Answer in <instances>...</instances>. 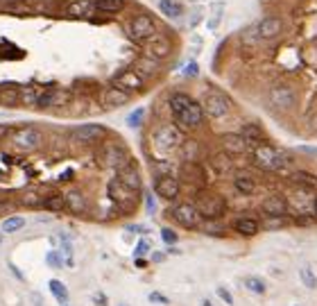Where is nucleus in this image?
<instances>
[{"mask_svg": "<svg viewBox=\"0 0 317 306\" xmlns=\"http://www.w3.org/2000/svg\"><path fill=\"white\" fill-rule=\"evenodd\" d=\"M179 152H181V159H184V161H197V157H199V143L193 141V138H190V141H186V138H184Z\"/></svg>", "mask_w": 317, "mask_h": 306, "instance_id": "nucleus-34", "label": "nucleus"}, {"mask_svg": "<svg viewBox=\"0 0 317 306\" xmlns=\"http://www.w3.org/2000/svg\"><path fill=\"white\" fill-rule=\"evenodd\" d=\"M233 188L240 193V195H254V193L258 191V182L254 179V175L245 173V170H240V173H235L233 177Z\"/></svg>", "mask_w": 317, "mask_h": 306, "instance_id": "nucleus-24", "label": "nucleus"}, {"mask_svg": "<svg viewBox=\"0 0 317 306\" xmlns=\"http://www.w3.org/2000/svg\"><path fill=\"white\" fill-rule=\"evenodd\" d=\"M152 143L161 155H170L172 150H179L181 147V143H184V134H181V129L177 127V125L163 123L152 132Z\"/></svg>", "mask_w": 317, "mask_h": 306, "instance_id": "nucleus-2", "label": "nucleus"}, {"mask_svg": "<svg viewBox=\"0 0 317 306\" xmlns=\"http://www.w3.org/2000/svg\"><path fill=\"white\" fill-rule=\"evenodd\" d=\"M39 93L34 87H25L21 89V105L23 107H36V100H39Z\"/></svg>", "mask_w": 317, "mask_h": 306, "instance_id": "nucleus-39", "label": "nucleus"}, {"mask_svg": "<svg viewBox=\"0 0 317 306\" xmlns=\"http://www.w3.org/2000/svg\"><path fill=\"white\" fill-rule=\"evenodd\" d=\"M14 209H16L14 200H0V215H9Z\"/></svg>", "mask_w": 317, "mask_h": 306, "instance_id": "nucleus-46", "label": "nucleus"}, {"mask_svg": "<svg viewBox=\"0 0 317 306\" xmlns=\"http://www.w3.org/2000/svg\"><path fill=\"white\" fill-rule=\"evenodd\" d=\"M217 297H220V299L224 301L226 306H233V295H231V292L226 290V288H222V286L217 288Z\"/></svg>", "mask_w": 317, "mask_h": 306, "instance_id": "nucleus-45", "label": "nucleus"}, {"mask_svg": "<svg viewBox=\"0 0 317 306\" xmlns=\"http://www.w3.org/2000/svg\"><path fill=\"white\" fill-rule=\"evenodd\" d=\"M52 96H54V89L41 91L39 100H36V107H39V109H52Z\"/></svg>", "mask_w": 317, "mask_h": 306, "instance_id": "nucleus-43", "label": "nucleus"}, {"mask_svg": "<svg viewBox=\"0 0 317 306\" xmlns=\"http://www.w3.org/2000/svg\"><path fill=\"white\" fill-rule=\"evenodd\" d=\"M281 30H283V21L276 19V16H270V19L258 21L256 25L247 28L243 32V41L247 43H258V41H270V39L279 37Z\"/></svg>", "mask_w": 317, "mask_h": 306, "instance_id": "nucleus-4", "label": "nucleus"}, {"mask_svg": "<svg viewBox=\"0 0 317 306\" xmlns=\"http://www.w3.org/2000/svg\"><path fill=\"white\" fill-rule=\"evenodd\" d=\"M100 161L104 168H122L125 164H129V152L125 150L122 143H107L100 152Z\"/></svg>", "mask_w": 317, "mask_h": 306, "instance_id": "nucleus-11", "label": "nucleus"}, {"mask_svg": "<svg viewBox=\"0 0 317 306\" xmlns=\"http://www.w3.org/2000/svg\"><path fill=\"white\" fill-rule=\"evenodd\" d=\"M193 102V98L188 96V93H172L170 96V100H168V105H170V111H172V116L177 114V111H181L186 105H190Z\"/></svg>", "mask_w": 317, "mask_h": 306, "instance_id": "nucleus-36", "label": "nucleus"}, {"mask_svg": "<svg viewBox=\"0 0 317 306\" xmlns=\"http://www.w3.org/2000/svg\"><path fill=\"white\" fill-rule=\"evenodd\" d=\"M131 68H134L143 80H149V78H156V75L161 73V61L149 57V55H145V57H138Z\"/></svg>", "mask_w": 317, "mask_h": 306, "instance_id": "nucleus-22", "label": "nucleus"}, {"mask_svg": "<svg viewBox=\"0 0 317 306\" xmlns=\"http://www.w3.org/2000/svg\"><path fill=\"white\" fill-rule=\"evenodd\" d=\"M149 301H158V304H170V301H168V297L166 295H161V292H149Z\"/></svg>", "mask_w": 317, "mask_h": 306, "instance_id": "nucleus-50", "label": "nucleus"}, {"mask_svg": "<svg viewBox=\"0 0 317 306\" xmlns=\"http://www.w3.org/2000/svg\"><path fill=\"white\" fill-rule=\"evenodd\" d=\"M0 105L3 107L21 105V89L14 87V84H5V87H0Z\"/></svg>", "mask_w": 317, "mask_h": 306, "instance_id": "nucleus-30", "label": "nucleus"}, {"mask_svg": "<svg viewBox=\"0 0 317 306\" xmlns=\"http://www.w3.org/2000/svg\"><path fill=\"white\" fill-rule=\"evenodd\" d=\"M310 206H312V215H315V218H317V195L312 197V204H310Z\"/></svg>", "mask_w": 317, "mask_h": 306, "instance_id": "nucleus-55", "label": "nucleus"}, {"mask_svg": "<svg viewBox=\"0 0 317 306\" xmlns=\"http://www.w3.org/2000/svg\"><path fill=\"white\" fill-rule=\"evenodd\" d=\"M116 177L120 179L122 186H127L129 191H134V193H138L140 188H143V179H140V173L136 170V166H131V164H125L122 168H118V175H116Z\"/></svg>", "mask_w": 317, "mask_h": 306, "instance_id": "nucleus-21", "label": "nucleus"}, {"mask_svg": "<svg viewBox=\"0 0 317 306\" xmlns=\"http://www.w3.org/2000/svg\"><path fill=\"white\" fill-rule=\"evenodd\" d=\"M50 292H52L54 299L61 301V304H66V301H68V288L63 286L59 279H52V281H50Z\"/></svg>", "mask_w": 317, "mask_h": 306, "instance_id": "nucleus-40", "label": "nucleus"}, {"mask_svg": "<svg viewBox=\"0 0 317 306\" xmlns=\"http://www.w3.org/2000/svg\"><path fill=\"white\" fill-rule=\"evenodd\" d=\"M5 12L14 16H27V14H36V5L34 0H7V5H5Z\"/></svg>", "mask_w": 317, "mask_h": 306, "instance_id": "nucleus-26", "label": "nucleus"}, {"mask_svg": "<svg viewBox=\"0 0 317 306\" xmlns=\"http://www.w3.org/2000/svg\"><path fill=\"white\" fill-rule=\"evenodd\" d=\"M231 229H233L235 234H240V236H256L258 232H261V222H258L256 218H252V215H238V218L231 222Z\"/></svg>", "mask_w": 317, "mask_h": 306, "instance_id": "nucleus-23", "label": "nucleus"}, {"mask_svg": "<svg viewBox=\"0 0 317 306\" xmlns=\"http://www.w3.org/2000/svg\"><path fill=\"white\" fill-rule=\"evenodd\" d=\"M202 306H211V301H208V299H206V301H202Z\"/></svg>", "mask_w": 317, "mask_h": 306, "instance_id": "nucleus-56", "label": "nucleus"}, {"mask_svg": "<svg viewBox=\"0 0 317 306\" xmlns=\"http://www.w3.org/2000/svg\"><path fill=\"white\" fill-rule=\"evenodd\" d=\"M23 227H25V220L18 218V215H9V218L3 222L5 234H14V232H18V229H23Z\"/></svg>", "mask_w": 317, "mask_h": 306, "instance_id": "nucleus-41", "label": "nucleus"}, {"mask_svg": "<svg viewBox=\"0 0 317 306\" xmlns=\"http://www.w3.org/2000/svg\"><path fill=\"white\" fill-rule=\"evenodd\" d=\"M179 191H181V182L179 177H175V175H158L156 179H154V193H156L158 197H163V200H177L179 197Z\"/></svg>", "mask_w": 317, "mask_h": 306, "instance_id": "nucleus-15", "label": "nucleus"}, {"mask_svg": "<svg viewBox=\"0 0 317 306\" xmlns=\"http://www.w3.org/2000/svg\"><path fill=\"white\" fill-rule=\"evenodd\" d=\"M170 218L175 220L177 224H181V227L186 229H199L202 227V213L197 211V206L190 204V202H179V204H175L170 211Z\"/></svg>", "mask_w": 317, "mask_h": 306, "instance_id": "nucleus-7", "label": "nucleus"}, {"mask_svg": "<svg viewBox=\"0 0 317 306\" xmlns=\"http://www.w3.org/2000/svg\"><path fill=\"white\" fill-rule=\"evenodd\" d=\"M267 102H270V107H274V109H279V111H290L294 105H297V91H294V87H290V84L279 82L267 91Z\"/></svg>", "mask_w": 317, "mask_h": 306, "instance_id": "nucleus-6", "label": "nucleus"}, {"mask_svg": "<svg viewBox=\"0 0 317 306\" xmlns=\"http://www.w3.org/2000/svg\"><path fill=\"white\" fill-rule=\"evenodd\" d=\"M43 136L36 127H18L12 132V145L18 147V150H25V152H32L41 145Z\"/></svg>", "mask_w": 317, "mask_h": 306, "instance_id": "nucleus-12", "label": "nucleus"}, {"mask_svg": "<svg viewBox=\"0 0 317 306\" xmlns=\"http://www.w3.org/2000/svg\"><path fill=\"white\" fill-rule=\"evenodd\" d=\"M63 197H66V209L70 211V213L82 215L89 211V202H86V197L82 191H68Z\"/></svg>", "mask_w": 317, "mask_h": 306, "instance_id": "nucleus-25", "label": "nucleus"}, {"mask_svg": "<svg viewBox=\"0 0 317 306\" xmlns=\"http://www.w3.org/2000/svg\"><path fill=\"white\" fill-rule=\"evenodd\" d=\"M158 10H161L168 19H177V16L184 14V7H181V3H177V0H161V3H158Z\"/></svg>", "mask_w": 317, "mask_h": 306, "instance_id": "nucleus-35", "label": "nucleus"}, {"mask_svg": "<svg viewBox=\"0 0 317 306\" xmlns=\"http://www.w3.org/2000/svg\"><path fill=\"white\" fill-rule=\"evenodd\" d=\"M104 136H107V127H104V125H95V123L80 125V127L70 129V141L80 143V145H95V143H100Z\"/></svg>", "mask_w": 317, "mask_h": 306, "instance_id": "nucleus-10", "label": "nucleus"}, {"mask_svg": "<svg viewBox=\"0 0 317 306\" xmlns=\"http://www.w3.org/2000/svg\"><path fill=\"white\" fill-rule=\"evenodd\" d=\"M299 279H301V283L306 288H317V274L312 272V268L310 265H301V268H299Z\"/></svg>", "mask_w": 317, "mask_h": 306, "instance_id": "nucleus-37", "label": "nucleus"}, {"mask_svg": "<svg viewBox=\"0 0 317 306\" xmlns=\"http://www.w3.org/2000/svg\"><path fill=\"white\" fill-rule=\"evenodd\" d=\"M179 182L190 184L195 188H204L206 186V170L197 161H184V166L179 168Z\"/></svg>", "mask_w": 317, "mask_h": 306, "instance_id": "nucleus-13", "label": "nucleus"}, {"mask_svg": "<svg viewBox=\"0 0 317 306\" xmlns=\"http://www.w3.org/2000/svg\"><path fill=\"white\" fill-rule=\"evenodd\" d=\"M252 161L256 168L265 170V173H276V170L290 166L292 157L283 150H276V147L267 145V143H261V145H256L252 150Z\"/></svg>", "mask_w": 317, "mask_h": 306, "instance_id": "nucleus-1", "label": "nucleus"}, {"mask_svg": "<svg viewBox=\"0 0 317 306\" xmlns=\"http://www.w3.org/2000/svg\"><path fill=\"white\" fill-rule=\"evenodd\" d=\"M21 202H23V206H41L43 204V197L34 191H27L21 195Z\"/></svg>", "mask_w": 317, "mask_h": 306, "instance_id": "nucleus-42", "label": "nucleus"}, {"mask_svg": "<svg viewBox=\"0 0 317 306\" xmlns=\"http://www.w3.org/2000/svg\"><path fill=\"white\" fill-rule=\"evenodd\" d=\"M220 143H222V150H224L226 155H245V152L252 150V145L245 141L243 134H233V132L222 134Z\"/></svg>", "mask_w": 317, "mask_h": 306, "instance_id": "nucleus-20", "label": "nucleus"}, {"mask_svg": "<svg viewBox=\"0 0 317 306\" xmlns=\"http://www.w3.org/2000/svg\"><path fill=\"white\" fill-rule=\"evenodd\" d=\"M211 168L215 170L217 175H226L231 168H233V161H231V155H226L224 150L211 155Z\"/></svg>", "mask_w": 317, "mask_h": 306, "instance_id": "nucleus-31", "label": "nucleus"}, {"mask_svg": "<svg viewBox=\"0 0 317 306\" xmlns=\"http://www.w3.org/2000/svg\"><path fill=\"white\" fill-rule=\"evenodd\" d=\"M245 136V141L252 145V150L256 145H261V143H265V134H263V127L256 123H245L243 125V132H240Z\"/></svg>", "mask_w": 317, "mask_h": 306, "instance_id": "nucleus-28", "label": "nucleus"}, {"mask_svg": "<svg viewBox=\"0 0 317 306\" xmlns=\"http://www.w3.org/2000/svg\"><path fill=\"white\" fill-rule=\"evenodd\" d=\"M245 288L249 292H254V295H265V290H267L265 281L261 277H245Z\"/></svg>", "mask_w": 317, "mask_h": 306, "instance_id": "nucleus-38", "label": "nucleus"}, {"mask_svg": "<svg viewBox=\"0 0 317 306\" xmlns=\"http://www.w3.org/2000/svg\"><path fill=\"white\" fill-rule=\"evenodd\" d=\"M202 109H204V114L208 116V118H224L226 114L231 111V100L224 96L222 91H206L204 93V98H202Z\"/></svg>", "mask_w": 317, "mask_h": 306, "instance_id": "nucleus-8", "label": "nucleus"}, {"mask_svg": "<svg viewBox=\"0 0 317 306\" xmlns=\"http://www.w3.org/2000/svg\"><path fill=\"white\" fill-rule=\"evenodd\" d=\"M111 84L120 87L122 91H127V93H138L145 89V80L140 78L134 68H125V70H120V73H116Z\"/></svg>", "mask_w": 317, "mask_h": 306, "instance_id": "nucleus-16", "label": "nucleus"}, {"mask_svg": "<svg viewBox=\"0 0 317 306\" xmlns=\"http://www.w3.org/2000/svg\"><path fill=\"white\" fill-rule=\"evenodd\" d=\"M184 73H186V78H195V75L199 73V66L195 64V61H190V64L184 68Z\"/></svg>", "mask_w": 317, "mask_h": 306, "instance_id": "nucleus-49", "label": "nucleus"}, {"mask_svg": "<svg viewBox=\"0 0 317 306\" xmlns=\"http://www.w3.org/2000/svg\"><path fill=\"white\" fill-rule=\"evenodd\" d=\"M125 32H127V37H129L131 41L145 43L149 37H154V32H156V23H154V19L149 14H136V16H131L129 19Z\"/></svg>", "mask_w": 317, "mask_h": 306, "instance_id": "nucleus-5", "label": "nucleus"}, {"mask_svg": "<svg viewBox=\"0 0 317 306\" xmlns=\"http://www.w3.org/2000/svg\"><path fill=\"white\" fill-rule=\"evenodd\" d=\"M310 132H312V134H317V111L310 116Z\"/></svg>", "mask_w": 317, "mask_h": 306, "instance_id": "nucleus-52", "label": "nucleus"}, {"mask_svg": "<svg viewBox=\"0 0 317 306\" xmlns=\"http://www.w3.org/2000/svg\"><path fill=\"white\" fill-rule=\"evenodd\" d=\"M161 238L168 243V245H172V243H177V238L179 236H177V232H172V229L166 227V229H161Z\"/></svg>", "mask_w": 317, "mask_h": 306, "instance_id": "nucleus-47", "label": "nucleus"}, {"mask_svg": "<svg viewBox=\"0 0 317 306\" xmlns=\"http://www.w3.org/2000/svg\"><path fill=\"white\" fill-rule=\"evenodd\" d=\"M147 250H149L147 241H140L138 245H136V250H134V259H136V256H138V259H140V256H143V254H147Z\"/></svg>", "mask_w": 317, "mask_h": 306, "instance_id": "nucleus-48", "label": "nucleus"}, {"mask_svg": "<svg viewBox=\"0 0 317 306\" xmlns=\"http://www.w3.org/2000/svg\"><path fill=\"white\" fill-rule=\"evenodd\" d=\"M5 136H9V127L7 125H0V141H3Z\"/></svg>", "mask_w": 317, "mask_h": 306, "instance_id": "nucleus-53", "label": "nucleus"}, {"mask_svg": "<svg viewBox=\"0 0 317 306\" xmlns=\"http://www.w3.org/2000/svg\"><path fill=\"white\" fill-rule=\"evenodd\" d=\"M172 118H175V123H177V127H179V129H197V127H202L206 114H204L202 105L193 100L190 105H186L181 111H177Z\"/></svg>", "mask_w": 317, "mask_h": 306, "instance_id": "nucleus-9", "label": "nucleus"}, {"mask_svg": "<svg viewBox=\"0 0 317 306\" xmlns=\"http://www.w3.org/2000/svg\"><path fill=\"white\" fill-rule=\"evenodd\" d=\"M290 209V202L285 195L281 193H274V195H267L265 200L261 202V211L267 215V218H285Z\"/></svg>", "mask_w": 317, "mask_h": 306, "instance_id": "nucleus-17", "label": "nucleus"}, {"mask_svg": "<svg viewBox=\"0 0 317 306\" xmlns=\"http://www.w3.org/2000/svg\"><path fill=\"white\" fill-rule=\"evenodd\" d=\"M143 116H145V109H136L134 114H129V118H127V125H129V127H138V125L143 123Z\"/></svg>", "mask_w": 317, "mask_h": 306, "instance_id": "nucleus-44", "label": "nucleus"}, {"mask_svg": "<svg viewBox=\"0 0 317 306\" xmlns=\"http://www.w3.org/2000/svg\"><path fill=\"white\" fill-rule=\"evenodd\" d=\"M43 206L45 211H52V213H57V211H63L66 209V197L61 195V193H52V195L43 197Z\"/></svg>", "mask_w": 317, "mask_h": 306, "instance_id": "nucleus-33", "label": "nucleus"}, {"mask_svg": "<svg viewBox=\"0 0 317 306\" xmlns=\"http://www.w3.org/2000/svg\"><path fill=\"white\" fill-rule=\"evenodd\" d=\"M145 202H147V211L152 213V211H154V200H152V195H147V200H145Z\"/></svg>", "mask_w": 317, "mask_h": 306, "instance_id": "nucleus-54", "label": "nucleus"}, {"mask_svg": "<svg viewBox=\"0 0 317 306\" xmlns=\"http://www.w3.org/2000/svg\"><path fill=\"white\" fill-rule=\"evenodd\" d=\"M100 100H102V105L107 107V109H118V107H125L127 102L131 100V93L122 91L120 87H116V84H111V87H107L102 91V96H100Z\"/></svg>", "mask_w": 317, "mask_h": 306, "instance_id": "nucleus-19", "label": "nucleus"}, {"mask_svg": "<svg viewBox=\"0 0 317 306\" xmlns=\"http://www.w3.org/2000/svg\"><path fill=\"white\" fill-rule=\"evenodd\" d=\"M63 306H66V304H63Z\"/></svg>", "mask_w": 317, "mask_h": 306, "instance_id": "nucleus-57", "label": "nucleus"}, {"mask_svg": "<svg viewBox=\"0 0 317 306\" xmlns=\"http://www.w3.org/2000/svg\"><path fill=\"white\" fill-rule=\"evenodd\" d=\"M91 7H93V0H72L63 7V14L68 19H82V16H89Z\"/></svg>", "mask_w": 317, "mask_h": 306, "instance_id": "nucleus-27", "label": "nucleus"}, {"mask_svg": "<svg viewBox=\"0 0 317 306\" xmlns=\"http://www.w3.org/2000/svg\"><path fill=\"white\" fill-rule=\"evenodd\" d=\"M93 7L100 14H118L125 10V0H95Z\"/></svg>", "mask_w": 317, "mask_h": 306, "instance_id": "nucleus-32", "label": "nucleus"}, {"mask_svg": "<svg viewBox=\"0 0 317 306\" xmlns=\"http://www.w3.org/2000/svg\"><path fill=\"white\" fill-rule=\"evenodd\" d=\"M292 182L301 191H317V175L308 173V170H297L292 173Z\"/></svg>", "mask_w": 317, "mask_h": 306, "instance_id": "nucleus-29", "label": "nucleus"}, {"mask_svg": "<svg viewBox=\"0 0 317 306\" xmlns=\"http://www.w3.org/2000/svg\"><path fill=\"white\" fill-rule=\"evenodd\" d=\"M107 195L111 197V202H116L118 206H125V209H134V204H136V193L129 191L127 186H122L118 177H113L111 182H109Z\"/></svg>", "mask_w": 317, "mask_h": 306, "instance_id": "nucleus-14", "label": "nucleus"}, {"mask_svg": "<svg viewBox=\"0 0 317 306\" xmlns=\"http://www.w3.org/2000/svg\"><path fill=\"white\" fill-rule=\"evenodd\" d=\"M195 206L204 220H220L226 213V200L213 191H199L195 197Z\"/></svg>", "mask_w": 317, "mask_h": 306, "instance_id": "nucleus-3", "label": "nucleus"}, {"mask_svg": "<svg viewBox=\"0 0 317 306\" xmlns=\"http://www.w3.org/2000/svg\"><path fill=\"white\" fill-rule=\"evenodd\" d=\"M45 261H48L50 265H52V268H59V265H61V261H59V256H57V252H50L48 256H45Z\"/></svg>", "mask_w": 317, "mask_h": 306, "instance_id": "nucleus-51", "label": "nucleus"}, {"mask_svg": "<svg viewBox=\"0 0 317 306\" xmlns=\"http://www.w3.org/2000/svg\"><path fill=\"white\" fill-rule=\"evenodd\" d=\"M145 52H147L149 57H154V59H166L168 55L172 52V41L170 37H163V34H154V37H149L147 41H145Z\"/></svg>", "mask_w": 317, "mask_h": 306, "instance_id": "nucleus-18", "label": "nucleus"}]
</instances>
